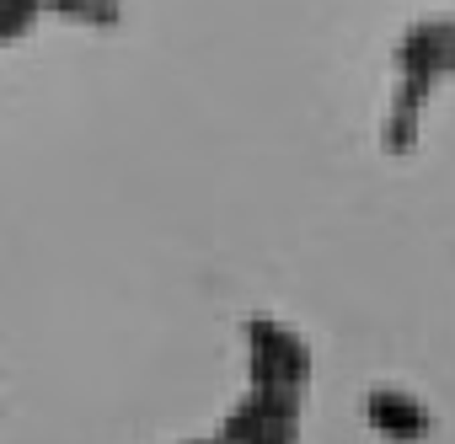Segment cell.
Segmentation results:
<instances>
[{
    "label": "cell",
    "instance_id": "cell-1",
    "mask_svg": "<svg viewBox=\"0 0 455 444\" xmlns=\"http://www.w3.org/2000/svg\"><path fill=\"white\" fill-rule=\"evenodd\" d=\"M364 407H370V423H375L386 439H423V433H428V412H423L412 396L391 391V385H375Z\"/></svg>",
    "mask_w": 455,
    "mask_h": 444
},
{
    "label": "cell",
    "instance_id": "cell-2",
    "mask_svg": "<svg viewBox=\"0 0 455 444\" xmlns=\"http://www.w3.org/2000/svg\"><path fill=\"white\" fill-rule=\"evenodd\" d=\"M204 444H225V439H204Z\"/></svg>",
    "mask_w": 455,
    "mask_h": 444
}]
</instances>
